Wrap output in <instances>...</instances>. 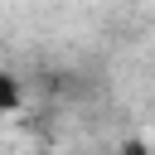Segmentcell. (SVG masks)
Returning <instances> with one entry per match:
<instances>
[{"instance_id":"obj_1","label":"cell","mask_w":155,"mask_h":155,"mask_svg":"<svg viewBox=\"0 0 155 155\" xmlns=\"http://www.w3.org/2000/svg\"><path fill=\"white\" fill-rule=\"evenodd\" d=\"M19 102H24V92H19V78L0 68V116H5V111H19Z\"/></svg>"},{"instance_id":"obj_2","label":"cell","mask_w":155,"mask_h":155,"mask_svg":"<svg viewBox=\"0 0 155 155\" xmlns=\"http://www.w3.org/2000/svg\"><path fill=\"white\" fill-rule=\"evenodd\" d=\"M121 155H145V145H140V140H131V145H126Z\"/></svg>"}]
</instances>
